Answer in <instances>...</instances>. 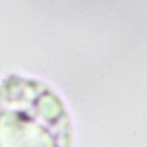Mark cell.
I'll list each match as a JSON object with an SVG mask.
<instances>
[{"instance_id": "6da1fadb", "label": "cell", "mask_w": 147, "mask_h": 147, "mask_svg": "<svg viewBox=\"0 0 147 147\" xmlns=\"http://www.w3.org/2000/svg\"><path fill=\"white\" fill-rule=\"evenodd\" d=\"M71 121L47 84L9 76L0 84V147H71Z\"/></svg>"}]
</instances>
